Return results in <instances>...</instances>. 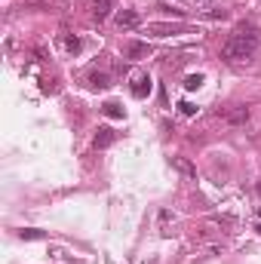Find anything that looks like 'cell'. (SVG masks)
<instances>
[{
  "label": "cell",
  "mask_w": 261,
  "mask_h": 264,
  "mask_svg": "<svg viewBox=\"0 0 261 264\" xmlns=\"http://www.w3.org/2000/svg\"><path fill=\"white\" fill-rule=\"evenodd\" d=\"M255 49H258V28L252 22H240L237 31L224 40L221 59L224 62H246V59L255 56Z\"/></svg>",
  "instance_id": "cell-1"
},
{
  "label": "cell",
  "mask_w": 261,
  "mask_h": 264,
  "mask_svg": "<svg viewBox=\"0 0 261 264\" xmlns=\"http://www.w3.org/2000/svg\"><path fill=\"white\" fill-rule=\"evenodd\" d=\"M221 117H224V123H231V126H246L252 111H249V104H231V108L221 111Z\"/></svg>",
  "instance_id": "cell-2"
},
{
  "label": "cell",
  "mask_w": 261,
  "mask_h": 264,
  "mask_svg": "<svg viewBox=\"0 0 261 264\" xmlns=\"http://www.w3.org/2000/svg\"><path fill=\"white\" fill-rule=\"evenodd\" d=\"M148 92H151V77L148 74H135L132 77V95L135 98H145Z\"/></svg>",
  "instance_id": "cell-3"
},
{
  "label": "cell",
  "mask_w": 261,
  "mask_h": 264,
  "mask_svg": "<svg viewBox=\"0 0 261 264\" xmlns=\"http://www.w3.org/2000/svg\"><path fill=\"white\" fill-rule=\"evenodd\" d=\"M117 25L120 28H138L142 25V15H138L135 9H123V12H117Z\"/></svg>",
  "instance_id": "cell-4"
},
{
  "label": "cell",
  "mask_w": 261,
  "mask_h": 264,
  "mask_svg": "<svg viewBox=\"0 0 261 264\" xmlns=\"http://www.w3.org/2000/svg\"><path fill=\"white\" fill-rule=\"evenodd\" d=\"M148 43H138V40H129L126 43V59H132V62H138V59H145L148 56Z\"/></svg>",
  "instance_id": "cell-5"
},
{
  "label": "cell",
  "mask_w": 261,
  "mask_h": 264,
  "mask_svg": "<svg viewBox=\"0 0 261 264\" xmlns=\"http://www.w3.org/2000/svg\"><path fill=\"white\" fill-rule=\"evenodd\" d=\"M111 9H114V0H95V3H92V15H95L98 22L108 19V12H111Z\"/></svg>",
  "instance_id": "cell-6"
},
{
  "label": "cell",
  "mask_w": 261,
  "mask_h": 264,
  "mask_svg": "<svg viewBox=\"0 0 261 264\" xmlns=\"http://www.w3.org/2000/svg\"><path fill=\"white\" fill-rule=\"evenodd\" d=\"M114 138H117V135H114V129H108V126H101L92 145H95V148H108V145H114Z\"/></svg>",
  "instance_id": "cell-7"
},
{
  "label": "cell",
  "mask_w": 261,
  "mask_h": 264,
  "mask_svg": "<svg viewBox=\"0 0 261 264\" xmlns=\"http://www.w3.org/2000/svg\"><path fill=\"white\" fill-rule=\"evenodd\" d=\"M148 31H154L157 37H169V34H178L181 28L178 25H160V22H154V25H148Z\"/></svg>",
  "instance_id": "cell-8"
},
{
  "label": "cell",
  "mask_w": 261,
  "mask_h": 264,
  "mask_svg": "<svg viewBox=\"0 0 261 264\" xmlns=\"http://www.w3.org/2000/svg\"><path fill=\"white\" fill-rule=\"evenodd\" d=\"M89 86H95V89H104V86H111V77L104 71H89Z\"/></svg>",
  "instance_id": "cell-9"
},
{
  "label": "cell",
  "mask_w": 261,
  "mask_h": 264,
  "mask_svg": "<svg viewBox=\"0 0 261 264\" xmlns=\"http://www.w3.org/2000/svg\"><path fill=\"white\" fill-rule=\"evenodd\" d=\"M101 114H104V117H114V120H120V117H123V108H120L117 101H104V104H101Z\"/></svg>",
  "instance_id": "cell-10"
},
{
  "label": "cell",
  "mask_w": 261,
  "mask_h": 264,
  "mask_svg": "<svg viewBox=\"0 0 261 264\" xmlns=\"http://www.w3.org/2000/svg\"><path fill=\"white\" fill-rule=\"evenodd\" d=\"M172 163H175V169H178V172H184V175H190V178H194V175H197V169H194V166H190V163L184 160V157H175V160H172Z\"/></svg>",
  "instance_id": "cell-11"
},
{
  "label": "cell",
  "mask_w": 261,
  "mask_h": 264,
  "mask_svg": "<svg viewBox=\"0 0 261 264\" xmlns=\"http://www.w3.org/2000/svg\"><path fill=\"white\" fill-rule=\"evenodd\" d=\"M203 86V74H190V77H184V89H200Z\"/></svg>",
  "instance_id": "cell-12"
},
{
  "label": "cell",
  "mask_w": 261,
  "mask_h": 264,
  "mask_svg": "<svg viewBox=\"0 0 261 264\" xmlns=\"http://www.w3.org/2000/svg\"><path fill=\"white\" fill-rule=\"evenodd\" d=\"M19 237H22V240H43L46 234H43V231H37V227H28V231H22Z\"/></svg>",
  "instance_id": "cell-13"
},
{
  "label": "cell",
  "mask_w": 261,
  "mask_h": 264,
  "mask_svg": "<svg viewBox=\"0 0 261 264\" xmlns=\"http://www.w3.org/2000/svg\"><path fill=\"white\" fill-rule=\"evenodd\" d=\"M157 9H160V12H166V15H175V19H181V9H175V6H169V3H157Z\"/></svg>",
  "instance_id": "cell-14"
},
{
  "label": "cell",
  "mask_w": 261,
  "mask_h": 264,
  "mask_svg": "<svg viewBox=\"0 0 261 264\" xmlns=\"http://www.w3.org/2000/svg\"><path fill=\"white\" fill-rule=\"evenodd\" d=\"M65 46H68V52H80V40H77V37H68Z\"/></svg>",
  "instance_id": "cell-15"
},
{
  "label": "cell",
  "mask_w": 261,
  "mask_h": 264,
  "mask_svg": "<svg viewBox=\"0 0 261 264\" xmlns=\"http://www.w3.org/2000/svg\"><path fill=\"white\" fill-rule=\"evenodd\" d=\"M181 114H187V117H190V114H197V108H194L190 101H181Z\"/></svg>",
  "instance_id": "cell-16"
},
{
  "label": "cell",
  "mask_w": 261,
  "mask_h": 264,
  "mask_svg": "<svg viewBox=\"0 0 261 264\" xmlns=\"http://www.w3.org/2000/svg\"><path fill=\"white\" fill-rule=\"evenodd\" d=\"M209 15H212V19H228V9H212Z\"/></svg>",
  "instance_id": "cell-17"
},
{
  "label": "cell",
  "mask_w": 261,
  "mask_h": 264,
  "mask_svg": "<svg viewBox=\"0 0 261 264\" xmlns=\"http://www.w3.org/2000/svg\"><path fill=\"white\" fill-rule=\"evenodd\" d=\"M258 234H261V224H258Z\"/></svg>",
  "instance_id": "cell-18"
}]
</instances>
